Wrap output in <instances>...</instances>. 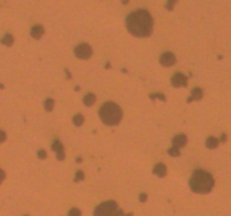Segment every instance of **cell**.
Instances as JSON below:
<instances>
[{
    "mask_svg": "<svg viewBox=\"0 0 231 216\" xmlns=\"http://www.w3.org/2000/svg\"><path fill=\"white\" fill-rule=\"evenodd\" d=\"M127 31L135 37H149L153 29V18L146 9L135 10L126 17Z\"/></svg>",
    "mask_w": 231,
    "mask_h": 216,
    "instance_id": "cell-1",
    "label": "cell"
},
{
    "mask_svg": "<svg viewBox=\"0 0 231 216\" xmlns=\"http://www.w3.org/2000/svg\"><path fill=\"white\" fill-rule=\"evenodd\" d=\"M214 186V179L212 174L205 170L197 169L193 172L189 179V187L196 194H207Z\"/></svg>",
    "mask_w": 231,
    "mask_h": 216,
    "instance_id": "cell-2",
    "label": "cell"
},
{
    "mask_svg": "<svg viewBox=\"0 0 231 216\" xmlns=\"http://www.w3.org/2000/svg\"><path fill=\"white\" fill-rule=\"evenodd\" d=\"M99 117L102 119V122L106 125L115 126L122 121L123 113L119 105L108 101L99 108Z\"/></svg>",
    "mask_w": 231,
    "mask_h": 216,
    "instance_id": "cell-3",
    "label": "cell"
},
{
    "mask_svg": "<svg viewBox=\"0 0 231 216\" xmlns=\"http://www.w3.org/2000/svg\"><path fill=\"white\" fill-rule=\"evenodd\" d=\"M95 216H125L119 205L113 200L104 202L95 209Z\"/></svg>",
    "mask_w": 231,
    "mask_h": 216,
    "instance_id": "cell-4",
    "label": "cell"
},
{
    "mask_svg": "<svg viewBox=\"0 0 231 216\" xmlns=\"http://www.w3.org/2000/svg\"><path fill=\"white\" fill-rule=\"evenodd\" d=\"M74 54H76V56H77L78 59L88 60L93 55V49L90 47L89 44L82 43V44H79V45L74 49Z\"/></svg>",
    "mask_w": 231,
    "mask_h": 216,
    "instance_id": "cell-5",
    "label": "cell"
},
{
    "mask_svg": "<svg viewBox=\"0 0 231 216\" xmlns=\"http://www.w3.org/2000/svg\"><path fill=\"white\" fill-rule=\"evenodd\" d=\"M172 84L175 88L186 87L187 86V77L184 76L182 72H176L172 78Z\"/></svg>",
    "mask_w": 231,
    "mask_h": 216,
    "instance_id": "cell-6",
    "label": "cell"
},
{
    "mask_svg": "<svg viewBox=\"0 0 231 216\" xmlns=\"http://www.w3.org/2000/svg\"><path fill=\"white\" fill-rule=\"evenodd\" d=\"M52 150L54 152H56V159L59 161H63L64 158H66V154H64V147H63L62 143L60 142L59 140H54L52 143Z\"/></svg>",
    "mask_w": 231,
    "mask_h": 216,
    "instance_id": "cell-7",
    "label": "cell"
},
{
    "mask_svg": "<svg viewBox=\"0 0 231 216\" xmlns=\"http://www.w3.org/2000/svg\"><path fill=\"white\" fill-rule=\"evenodd\" d=\"M160 63L164 66H172L176 63V56L172 52H165L160 56Z\"/></svg>",
    "mask_w": 231,
    "mask_h": 216,
    "instance_id": "cell-8",
    "label": "cell"
},
{
    "mask_svg": "<svg viewBox=\"0 0 231 216\" xmlns=\"http://www.w3.org/2000/svg\"><path fill=\"white\" fill-rule=\"evenodd\" d=\"M186 143H187V137H186V135L183 134V133L177 134V135L172 139V147H178V149L185 147Z\"/></svg>",
    "mask_w": 231,
    "mask_h": 216,
    "instance_id": "cell-9",
    "label": "cell"
},
{
    "mask_svg": "<svg viewBox=\"0 0 231 216\" xmlns=\"http://www.w3.org/2000/svg\"><path fill=\"white\" fill-rule=\"evenodd\" d=\"M43 34H44V28H43L42 25H35V26L32 27L31 35L33 39H40L43 36Z\"/></svg>",
    "mask_w": 231,
    "mask_h": 216,
    "instance_id": "cell-10",
    "label": "cell"
},
{
    "mask_svg": "<svg viewBox=\"0 0 231 216\" xmlns=\"http://www.w3.org/2000/svg\"><path fill=\"white\" fill-rule=\"evenodd\" d=\"M203 98V90L201 88H194L192 90V96L187 98V102H191L193 100H201Z\"/></svg>",
    "mask_w": 231,
    "mask_h": 216,
    "instance_id": "cell-11",
    "label": "cell"
},
{
    "mask_svg": "<svg viewBox=\"0 0 231 216\" xmlns=\"http://www.w3.org/2000/svg\"><path fill=\"white\" fill-rule=\"evenodd\" d=\"M153 173L157 174L158 177H166V174H167V168H166V166H165L164 163H158L154 166L153 168Z\"/></svg>",
    "mask_w": 231,
    "mask_h": 216,
    "instance_id": "cell-12",
    "label": "cell"
},
{
    "mask_svg": "<svg viewBox=\"0 0 231 216\" xmlns=\"http://www.w3.org/2000/svg\"><path fill=\"white\" fill-rule=\"evenodd\" d=\"M219 143H220L219 140L215 139L214 136H210V137H207L206 142H205V145H206V147H209V149H215V147H218Z\"/></svg>",
    "mask_w": 231,
    "mask_h": 216,
    "instance_id": "cell-13",
    "label": "cell"
},
{
    "mask_svg": "<svg viewBox=\"0 0 231 216\" xmlns=\"http://www.w3.org/2000/svg\"><path fill=\"white\" fill-rule=\"evenodd\" d=\"M96 102V96L94 94H87L84 97V104L87 106V107H90L93 105Z\"/></svg>",
    "mask_w": 231,
    "mask_h": 216,
    "instance_id": "cell-14",
    "label": "cell"
},
{
    "mask_svg": "<svg viewBox=\"0 0 231 216\" xmlns=\"http://www.w3.org/2000/svg\"><path fill=\"white\" fill-rule=\"evenodd\" d=\"M14 42H15V39L11 34H6L4 37L1 39V43L6 46H11L14 44Z\"/></svg>",
    "mask_w": 231,
    "mask_h": 216,
    "instance_id": "cell-15",
    "label": "cell"
},
{
    "mask_svg": "<svg viewBox=\"0 0 231 216\" xmlns=\"http://www.w3.org/2000/svg\"><path fill=\"white\" fill-rule=\"evenodd\" d=\"M72 122H74V124L76 126H78V127H80L82 124H84L85 122V118L84 116L80 115V114H77V115L74 116V118H72Z\"/></svg>",
    "mask_w": 231,
    "mask_h": 216,
    "instance_id": "cell-16",
    "label": "cell"
},
{
    "mask_svg": "<svg viewBox=\"0 0 231 216\" xmlns=\"http://www.w3.org/2000/svg\"><path fill=\"white\" fill-rule=\"evenodd\" d=\"M44 108H45L46 112H52L53 108H54V100H53L52 98H47L44 101Z\"/></svg>",
    "mask_w": 231,
    "mask_h": 216,
    "instance_id": "cell-17",
    "label": "cell"
},
{
    "mask_svg": "<svg viewBox=\"0 0 231 216\" xmlns=\"http://www.w3.org/2000/svg\"><path fill=\"white\" fill-rule=\"evenodd\" d=\"M168 153H169V155H172V157H178L179 154H180V152H179L178 147H172L168 150Z\"/></svg>",
    "mask_w": 231,
    "mask_h": 216,
    "instance_id": "cell-18",
    "label": "cell"
},
{
    "mask_svg": "<svg viewBox=\"0 0 231 216\" xmlns=\"http://www.w3.org/2000/svg\"><path fill=\"white\" fill-rule=\"evenodd\" d=\"M85 179V173H84V171H81V170H78L77 171V173H76V177H74V181H82Z\"/></svg>",
    "mask_w": 231,
    "mask_h": 216,
    "instance_id": "cell-19",
    "label": "cell"
},
{
    "mask_svg": "<svg viewBox=\"0 0 231 216\" xmlns=\"http://www.w3.org/2000/svg\"><path fill=\"white\" fill-rule=\"evenodd\" d=\"M68 216H81V212L78 208L74 207V208H71L70 210H69Z\"/></svg>",
    "mask_w": 231,
    "mask_h": 216,
    "instance_id": "cell-20",
    "label": "cell"
},
{
    "mask_svg": "<svg viewBox=\"0 0 231 216\" xmlns=\"http://www.w3.org/2000/svg\"><path fill=\"white\" fill-rule=\"evenodd\" d=\"M177 4V0H168V2L166 5V9L167 10H174V6Z\"/></svg>",
    "mask_w": 231,
    "mask_h": 216,
    "instance_id": "cell-21",
    "label": "cell"
},
{
    "mask_svg": "<svg viewBox=\"0 0 231 216\" xmlns=\"http://www.w3.org/2000/svg\"><path fill=\"white\" fill-rule=\"evenodd\" d=\"M150 98L151 99H154V98H159L160 100H162V101H166V97H165L164 95L162 94H151L150 95Z\"/></svg>",
    "mask_w": 231,
    "mask_h": 216,
    "instance_id": "cell-22",
    "label": "cell"
},
{
    "mask_svg": "<svg viewBox=\"0 0 231 216\" xmlns=\"http://www.w3.org/2000/svg\"><path fill=\"white\" fill-rule=\"evenodd\" d=\"M46 151L45 150H40L39 152H37V157H39V159H41V160H44L46 158Z\"/></svg>",
    "mask_w": 231,
    "mask_h": 216,
    "instance_id": "cell-23",
    "label": "cell"
},
{
    "mask_svg": "<svg viewBox=\"0 0 231 216\" xmlns=\"http://www.w3.org/2000/svg\"><path fill=\"white\" fill-rule=\"evenodd\" d=\"M6 139H7V135H6V133L4 132V131H0V143H2L6 141Z\"/></svg>",
    "mask_w": 231,
    "mask_h": 216,
    "instance_id": "cell-24",
    "label": "cell"
},
{
    "mask_svg": "<svg viewBox=\"0 0 231 216\" xmlns=\"http://www.w3.org/2000/svg\"><path fill=\"white\" fill-rule=\"evenodd\" d=\"M5 177H6V173H5V171L0 168V185L2 184V181L5 180Z\"/></svg>",
    "mask_w": 231,
    "mask_h": 216,
    "instance_id": "cell-25",
    "label": "cell"
},
{
    "mask_svg": "<svg viewBox=\"0 0 231 216\" xmlns=\"http://www.w3.org/2000/svg\"><path fill=\"white\" fill-rule=\"evenodd\" d=\"M147 198H148L147 194H141L140 195V202H146Z\"/></svg>",
    "mask_w": 231,
    "mask_h": 216,
    "instance_id": "cell-26",
    "label": "cell"
},
{
    "mask_svg": "<svg viewBox=\"0 0 231 216\" xmlns=\"http://www.w3.org/2000/svg\"><path fill=\"white\" fill-rule=\"evenodd\" d=\"M225 141H227V135H225V134H222V135H221L220 142H225Z\"/></svg>",
    "mask_w": 231,
    "mask_h": 216,
    "instance_id": "cell-27",
    "label": "cell"
},
{
    "mask_svg": "<svg viewBox=\"0 0 231 216\" xmlns=\"http://www.w3.org/2000/svg\"><path fill=\"white\" fill-rule=\"evenodd\" d=\"M81 161H82V159H81V158H77V163H80Z\"/></svg>",
    "mask_w": 231,
    "mask_h": 216,
    "instance_id": "cell-28",
    "label": "cell"
},
{
    "mask_svg": "<svg viewBox=\"0 0 231 216\" xmlns=\"http://www.w3.org/2000/svg\"><path fill=\"white\" fill-rule=\"evenodd\" d=\"M125 216H133V214H132V213H129V214H126Z\"/></svg>",
    "mask_w": 231,
    "mask_h": 216,
    "instance_id": "cell-29",
    "label": "cell"
},
{
    "mask_svg": "<svg viewBox=\"0 0 231 216\" xmlns=\"http://www.w3.org/2000/svg\"><path fill=\"white\" fill-rule=\"evenodd\" d=\"M123 4H127V0H124V1H123Z\"/></svg>",
    "mask_w": 231,
    "mask_h": 216,
    "instance_id": "cell-30",
    "label": "cell"
},
{
    "mask_svg": "<svg viewBox=\"0 0 231 216\" xmlns=\"http://www.w3.org/2000/svg\"><path fill=\"white\" fill-rule=\"evenodd\" d=\"M25 216H28V215H25Z\"/></svg>",
    "mask_w": 231,
    "mask_h": 216,
    "instance_id": "cell-31",
    "label": "cell"
}]
</instances>
